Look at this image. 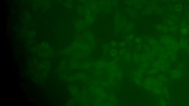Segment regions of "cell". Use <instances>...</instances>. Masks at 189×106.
I'll return each instance as SVG.
<instances>
[{"label": "cell", "mask_w": 189, "mask_h": 106, "mask_svg": "<svg viewBox=\"0 0 189 106\" xmlns=\"http://www.w3.org/2000/svg\"><path fill=\"white\" fill-rule=\"evenodd\" d=\"M85 7L94 15L99 13L102 10L98 2L95 0H91L86 2L85 4Z\"/></svg>", "instance_id": "obj_1"}, {"label": "cell", "mask_w": 189, "mask_h": 106, "mask_svg": "<svg viewBox=\"0 0 189 106\" xmlns=\"http://www.w3.org/2000/svg\"><path fill=\"white\" fill-rule=\"evenodd\" d=\"M163 42L170 49L174 51H178L179 48L178 45L175 41L172 38L168 37L163 38Z\"/></svg>", "instance_id": "obj_2"}, {"label": "cell", "mask_w": 189, "mask_h": 106, "mask_svg": "<svg viewBox=\"0 0 189 106\" xmlns=\"http://www.w3.org/2000/svg\"><path fill=\"white\" fill-rule=\"evenodd\" d=\"M171 76L173 78H178L182 76V73L178 69H174L171 71Z\"/></svg>", "instance_id": "obj_3"}, {"label": "cell", "mask_w": 189, "mask_h": 106, "mask_svg": "<svg viewBox=\"0 0 189 106\" xmlns=\"http://www.w3.org/2000/svg\"><path fill=\"white\" fill-rule=\"evenodd\" d=\"M127 13L129 16L135 17L137 15L136 11L133 9L128 8L127 9Z\"/></svg>", "instance_id": "obj_4"}, {"label": "cell", "mask_w": 189, "mask_h": 106, "mask_svg": "<svg viewBox=\"0 0 189 106\" xmlns=\"http://www.w3.org/2000/svg\"><path fill=\"white\" fill-rule=\"evenodd\" d=\"M112 6L113 7H117L118 5V2L117 0H112Z\"/></svg>", "instance_id": "obj_5"}]
</instances>
